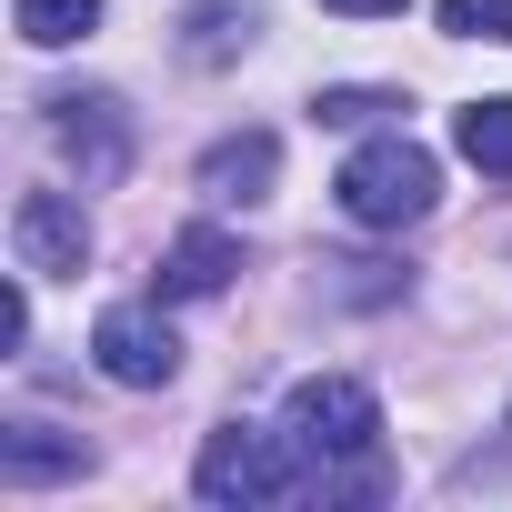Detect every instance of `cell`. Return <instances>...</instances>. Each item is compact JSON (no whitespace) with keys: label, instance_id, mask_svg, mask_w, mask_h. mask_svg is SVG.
<instances>
[{"label":"cell","instance_id":"cell-13","mask_svg":"<svg viewBox=\"0 0 512 512\" xmlns=\"http://www.w3.org/2000/svg\"><path fill=\"white\" fill-rule=\"evenodd\" d=\"M452 41H512V0H442Z\"/></svg>","mask_w":512,"mask_h":512},{"label":"cell","instance_id":"cell-12","mask_svg":"<svg viewBox=\"0 0 512 512\" xmlns=\"http://www.w3.org/2000/svg\"><path fill=\"white\" fill-rule=\"evenodd\" d=\"M11 21H21L31 51H71V41L101 21V0H11Z\"/></svg>","mask_w":512,"mask_h":512},{"label":"cell","instance_id":"cell-8","mask_svg":"<svg viewBox=\"0 0 512 512\" xmlns=\"http://www.w3.org/2000/svg\"><path fill=\"white\" fill-rule=\"evenodd\" d=\"M272 181H282V141L272 131H231V141H211L201 151V191L211 201H272Z\"/></svg>","mask_w":512,"mask_h":512},{"label":"cell","instance_id":"cell-7","mask_svg":"<svg viewBox=\"0 0 512 512\" xmlns=\"http://www.w3.org/2000/svg\"><path fill=\"white\" fill-rule=\"evenodd\" d=\"M231 272H241V241L201 221V231H181V241L161 251V272H151V292H161V302H211V292H221Z\"/></svg>","mask_w":512,"mask_h":512},{"label":"cell","instance_id":"cell-5","mask_svg":"<svg viewBox=\"0 0 512 512\" xmlns=\"http://www.w3.org/2000/svg\"><path fill=\"white\" fill-rule=\"evenodd\" d=\"M91 362H101L121 392H161V382L181 372V342H171V322H161L151 302H111V312L91 322Z\"/></svg>","mask_w":512,"mask_h":512},{"label":"cell","instance_id":"cell-14","mask_svg":"<svg viewBox=\"0 0 512 512\" xmlns=\"http://www.w3.org/2000/svg\"><path fill=\"white\" fill-rule=\"evenodd\" d=\"M382 111H402V101H392V91H322V101H312V121H332V131L382 121Z\"/></svg>","mask_w":512,"mask_h":512},{"label":"cell","instance_id":"cell-11","mask_svg":"<svg viewBox=\"0 0 512 512\" xmlns=\"http://www.w3.org/2000/svg\"><path fill=\"white\" fill-rule=\"evenodd\" d=\"M452 151H462L472 171L512 181V101H472V111H452Z\"/></svg>","mask_w":512,"mask_h":512},{"label":"cell","instance_id":"cell-9","mask_svg":"<svg viewBox=\"0 0 512 512\" xmlns=\"http://www.w3.org/2000/svg\"><path fill=\"white\" fill-rule=\"evenodd\" d=\"M0 472H11V482L31 492V482L91 472V442H81V432H51V422H11V432H0Z\"/></svg>","mask_w":512,"mask_h":512},{"label":"cell","instance_id":"cell-3","mask_svg":"<svg viewBox=\"0 0 512 512\" xmlns=\"http://www.w3.org/2000/svg\"><path fill=\"white\" fill-rule=\"evenodd\" d=\"M342 211L362 221V231H402V221H422L432 201H442V171H432V151L422 141H402V131H382V141H362L352 161H342Z\"/></svg>","mask_w":512,"mask_h":512},{"label":"cell","instance_id":"cell-6","mask_svg":"<svg viewBox=\"0 0 512 512\" xmlns=\"http://www.w3.org/2000/svg\"><path fill=\"white\" fill-rule=\"evenodd\" d=\"M11 251H21L31 282H81V262H91V211H81L71 191H21Z\"/></svg>","mask_w":512,"mask_h":512},{"label":"cell","instance_id":"cell-2","mask_svg":"<svg viewBox=\"0 0 512 512\" xmlns=\"http://www.w3.org/2000/svg\"><path fill=\"white\" fill-rule=\"evenodd\" d=\"M191 492L201 502H292V492H322V462L292 442V432H251V422H221L211 442H201V462H191Z\"/></svg>","mask_w":512,"mask_h":512},{"label":"cell","instance_id":"cell-1","mask_svg":"<svg viewBox=\"0 0 512 512\" xmlns=\"http://www.w3.org/2000/svg\"><path fill=\"white\" fill-rule=\"evenodd\" d=\"M282 432L322 462V492H372V452H382V402L352 372H312L282 402Z\"/></svg>","mask_w":512,"mask_h":512},{"label":"cell","instance_id":"cell-16","mask_svg":"<svg viewBox=\"0 0 512 512\" xmlns=\"http://www.w3.org/2000/svg\"><path fill=\"white\" fill-rule=\"evenodd\" d=\"M322 11H352V21H402V0H322Z\"/></svg>","mask_w":512,"mask_h":512},{"label":"cell","instance_id":"cell-4","mask_svg":"<svg viewBox=\"0 0 512 512\" xmlns=\"http://www.w3.org/2000/svg\"><path fill=\"white\" fill-rule=\"evenodd\" d=\"M41 111H51V141L81 161V191H111L131 171V111L111 91H51Z\"/></svg>","mask_w":512,"mask_h":512},{"label":"cell","instance_id":"cell-15","mask_svg":"<svg viewBox=\"0 0 512 512\" xmlns=\"http://www.w3.org/2000/svg\"><path fill=\"white\" fill-rule=\"evenodd\" d=\"M0 342H11V352L31 342V302H21V282H11V292H0Z\"/></svg>","mask_w":512,"mask_h":512},{"label":"cell","instance_id":"cell-10","mask_svg":"<svg viewBox=\"0 0 512 512\" xmlns=\"http://www.w3.org/2000/svg\"><path fill=\"white\" fill-rule=\"evenodd\" d=\"M251 31H262L251 0H201V11H181V61H191V71H221V61L251 51Z\"/></svg>","mask_w":512,"mask_h":512}]
</instances>
